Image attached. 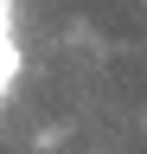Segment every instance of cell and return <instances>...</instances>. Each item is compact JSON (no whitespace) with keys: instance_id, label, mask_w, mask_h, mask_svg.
Returning a JSON list of instances; mask_svg holds the SVG:
<instances>
[{"instance_id":"1","label":"cell","mask_w":147,"mask_h":154,"mask_svg":"<svg viewBox=\"0 0 147 154\" xmlns=\"http://www.w3.org/2000/svg\"><path fill=\"white\" fill-rule=\"evenodd\" d=\"M19 71H26V58H19V38H13V32H0V103L13 96Z\"/></svg>"}]
</instances>
